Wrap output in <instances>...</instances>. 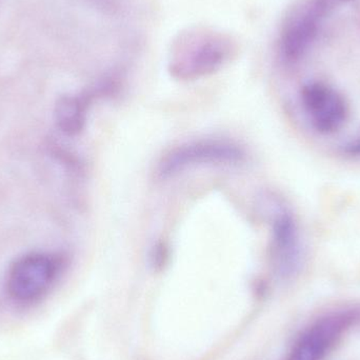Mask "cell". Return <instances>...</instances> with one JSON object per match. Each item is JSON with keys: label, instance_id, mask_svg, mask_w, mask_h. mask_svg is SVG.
Wrapping results in <instances>:
<instances>
[{"label": "cell", "instance_id": "obj_2", "mask_svg": "<svg viewBox=\"0 0 360 360\" xmlns=\"http://www.w3.org/2000/svg\"><path fill=\"white\" fill-rule=\"evenodd\" d=\"M58 270L56 260L46 254L23 256L8 271V295L22 304L36 302L52 287Z\"/></svg>", "mask_w": 360, "mask_h": 360}, {"label": "cell", "instance_id": "obj_10", "mask_svg": "<svg viewBox=\"0 0 360 360\" xmlns=\"http://www.w3.org/2000/svg\"><path fill=\"white\" fill-rule=\"evenodd\" d=\"M346 152L350 155L359 156L360 158V137L347 145Z\"/></svg>", "mask_w": 360, "mask_h": 360}, {"label": "cell", "instance_id": "obj_7", "mask_svg": "<svg viewBox=\"0 0 360 360\" xmlns=\"http://www.w3.org/2000/svg\"><path fill=\"white\" fill-rule=\"evenodd\" d=\"M273 260L279 276L296 274L302 260L300 234L293 217L287 212L276 216L273 224Z\"/></svg>", "mask_w": 360, "mask_h": 360}, {"label": "cell", "instance_id": "obj_3", "mask_svg": "<svg viewBox=\"0 0 360 360\" xmlns=\"http://www.w3.org/2000/svg\"><path fill=\"white\" fill-rule=\"evenodd\" d=\"M300 99L309 122L321 134L338 132L348 120L349 105L344 95L325 82L304 84Z\"/></svg>", "mask_w": 360, "mask_h": 360}, {"label": "cell", "instance_id": "obj_1", "mask_svg": "<svg viewBox=\"0 0 360 360\" xmlns=\"http://www.w3.org/2000/svg\"><path fill=\"white\" fill-rule=\"evenodd\" d=\"M169 69L179 79H197L221 69L237 51L236 40L215 27L192 25L170 44Z\"/></svg>", "mask_w": 360, "mask_h": 360}, {"label": "cell", "instance_id": "obj_9", "mask_svg": "<svg viewBox=\"0 0 360 360\" xmlns=\"http://www.w3.org/2000/svg\"><path fill=\"white\" fill-rule=\"evenodd\" d=\"M349 1L351 0H308V4L315 15L323 20L333 11L348 4Z\"/></svg>", "mask_w": 360, "mask_h": 360}, {"label": "cell", "instance_id": "obj_4", "mask_svg": "<svg viewBox=\"0 0 360 360\" xmlns=\"http://www.w3.org/2000/svg\"><path fill=\"white\" fill-rule=\"evenodd\" d=\"M245 154L237 146L221 141H200L179 146L169 152L158 167L162 177L205 165H232L243 162Z\"/></svg>", "mask_w": 360, "mask_h": 360}, {"label": "cell", "instance_id": "obj_8", "mask_svg": "<svg viewBox=\"0 0 360 360\" xmlns=\"http://www.w3.org/2000/svg\"><path fill=\"white\" fill-rule=\"evenodd\" d=\"M56 120L59 128L68 134H76L84 128L86 105L77 96H65L56 105Z\"/></svg>", "mask_w": 360, "mask_h": 360}, {"label": "cell", "instance_id": "obj_6", "mask_svg": "<svg viewBox=\"0 0 360 360\" xmlns=\"http://www.w3.org/2000/svg\"><path fill=\"white\" fill-rule=\"evenodd\" d=\"M355 311L332 313L315 321L298 338L287 360H321L338 338L357 321Z\"/></svg>", "mask_w": 360, "mask_h": 360}, {"label": "cell", "instance_id": "obj_5", "mask_svg": "<svg viewBox=\"0 0 360 360\" xmlns=\"http://www.w3.org/2000/svg\"><path fill=\"white\" fill-rule=\"evenodd\" d=\"M323 21L304 0L298 2L283 19L278 37V54L287 65L298 63L319 35Z\"/></svg>", "mask_w": 360, "mask_h": 360}]
</instances>
